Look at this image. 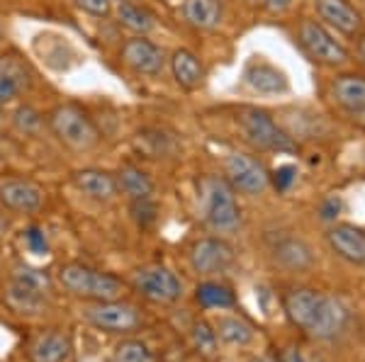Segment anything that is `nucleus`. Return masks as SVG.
Instances as JSON below:
<instances>
[{"instance_id": "nucleus-11", "label": "nucleus", "mask_w": 365, "mask_h": 362, "mask_svg": "<svg viewBox=\"0 0 365 362\" xmlns=\"http://www.w3.org/2000/svg\"><path fill=\"white\" fill-rule=\"evenodd\" d=\"M29 362H68L73 355V338L63 329L42 331L29 346Z\"/></svg>"}, {"instance_id": "nucleus-19", "label": "nucleus", "mask_w": 365, "mask_h": 362, "mask_svg": "<svg viewBox=\"0 0 365 362\" xmlns=\"http://www.w3.org/2000/svg\"><path fill=\"white\" fill-rule=\"evenodd\" d=\"M185 20L197 29H212L222 20L220 0H185Z\"/></svg>"}, {"instance_id": "nucleus-5", "label": "nucleus", "mask_w": 365, "mask_h": 362, "mask_svg": "<svg viewBox=\"0 0 365 362\" xmlns=\"http://www.w3.org/2000/svg\"><path fill=\"white\" fill-rule=\"evenodd\" d=\"M83 316L91 326H96L98 331H108V334H132L141 324L137 307L122 299L93 302L83 312Z\"/></svg>"}, {"instance_id": "nucleus-25", "label": "nucleus", "mask_w": 365, "mask_h": 362, "mask_svg": "<svg viewBox=\"0 0 365 362\" xmlns=\"http://www.w3.org/2000/svg\"><path fill=\"white\" fill-rule=\"evenodd\" d=\"M27 83H29L27 73L20 63L8 61V58L0 61V102L15 100L17 92H20Z\"/></svg>"}, {"instance_id": "nucleus-33", "label": "nucleus", "mask_w": 365, "mask_h": 362, "mask_svg": "<svg viewBox=\"0 0 365 362\" xmlns=\"http://www.w3.org/2000/svg\"><path fill=\"white\" fill-rule=\"evenodd\" d=\"M295 166H280L278 171L273 173V185H275V190L278 192H287L292 188V183H295Z\"/></svg>"}, {"instance_id": "nucleus-6", "label": "nucleus", "mask_w": 365, "mask_h": 362, "mask_svg": "<svg viewBox=\"0 0 365 362\" xmlns=\"http://www.w3.org/2000/svg\"><path fill=\"white\" fill-rule=\"evenodd\" d=\"M132 284L144 299L156 302V304H173L182 294V284L178 275L170 272L168 267H163V265L141 267V270L134 272Z\"/></svg>"}, {"instance_id": "nucleus-2", "label": "nucleus", "mask_w": 365, "mask_h": 362, "mask_svg": "<svg viewBox=\"0 0 365 362\" xmlns=\"http://www.w3.org/2000/svg\"><path fill=\"white\" fill-rule=\"evenodd\" d=\"M58 284L73 297L88 302H110L122 299L125 294V282L117 280L110 272L88 267L83 262H68L58 270Z\"/></svg>"}, {"instance_id": "nucleus-22", "label": "nucleus", "mask_w": 365, "mask_h": 362, "mask_svg": "<svg viewBox=\"0 0 365 362\" xmlns=\"http://www.w3.org/2000/svg\"><path fill=\"white\" fill-rule=\"evenodd\" d=\"M275 258L287 270H304V267L312 265V250L299 238H285L275 246Z\"/></svg>"}, {"instance_id": "nucleus-4", "label": "nucleus", "mask_w": 365, "mask_h": 362, "mask_svg": "<svg viewBox=\"0 0 365 362\" xmlns=\"http://www.w3.org/2000/svg\"><path fill=\"white\" fill-rule=\"evenodd\" d=\"M51 129L68 149L73 151H91L100 142V134L96 129L83 110L73 105H61L51 112Z\"/></svg>"}, {"instance_id": "nucleus-8", "label": "nucleus", "mask_w": 365, "mask_h": 362, "mask_svg": "<svg viewBox=\"0 0 365 362\" xmlns=\"http://www.w3.org/2000/svg\"><path fill=\"white\" fill-rule=\"evenodd\" d=\"M227 178L234 190L244 195H261L268 188V171L263 168L261 161L246 154H232L227 159Z\"/></svg>"}, {"instance_id": "nucleus-34", "label": "nucleus", "mask_w": 365, "mask_h": 362, "mask_svg": "<svg viewBox=\"0 0 365 362\" xmlns=\"http://www.w3.org/2000/svg\"><path fill=\"white\" fill-rule=\"evenodd\" d=\"M25 238H27V246H29V250H32V253L46 255V250H49V243H46V236H44L42 229L32 226V229H27Z\"/></svg>"}, {"instance_id": "nucleus-31", "label": "nucleus", "mask_w": 365, "mask_h": 362, "mask_svg": "<svg viewBox=\"0 0 365 362\" xmlns=\"http://www.w3.org/2000/svg\"><path fill=\"white\" fill-rule=\"evenodd\" d=\"M13 119H15V127L20 132H25V134H34L39 129V124H42V117H39L37 110H32V107H17L15 110V115H13Z\"/></svg>"}, {"instance_id": "nucleus-3", "label": "nucleus", "mask_w": 365, "mask_h": 362, "mask_svg": "<svg viewBox=\"0 0 365 362\" xmlns=\"http://www.w3.org/2000/svg\"><path fill=\"white\" fill-rule=\"evenodd\" d=\"M200 200H202L205 221L217 233H234L241 226V209L237 195L229 180L210 175L200 185Z\"/></svg>"}, {"instance_id": "nucleus-38", "label": "nucleus", "mask_w": 365, "mask_h": 362, "mask_svg": "<svg viewBox=\"0 0 365 362\" xmlns=\"http://www.w3.org/2000/svg\"><path fill=\"white\" fill-rule=\"evenodd\" d=\"M282 362H304V358L299 355V350L297 348H287L285 353H282Z\"/></svg>"}, {"instance_id": "nucleus-21", "label": "nucleus", "mask_w": 365, "mask_h": 362, "mask_svg": "<svg viewBox=\"0 0 365 362\" xmlns=\"http://www.w3.org/2000/svg\"><path fill=\"white\" fill-rule=\"evenodd\" d=\"M170 66H173V75L175 80L187 87V90H192V87H197L202 83V66H200L197 56L190 54V51L185 49H178L170 58Z\"/></svg>"}, {"instance_id": "nucleus-12", "label": "nucleus", "mask_w": 365, "mask_h": 362, "mask_svg": "<svg viewBox=\"0 0 365 362\" xmlns=\"http://www.w3.org/2000/svg\"><path fill=\"white\" fill-rule=\"evenodd\" d=\"M122 58L129 68H134L137 73H146V75H156L161 73L163 68V51L158 49L154 42L149 39H129V42L122 46Z\"/></svg>"}, {"instance_id": "nucleus-17", "label": "nucleus", "mask_w": 365, "mask_h": 362, "mask_svg": "<svg viewBox=\"0 0 365 362\" xmlns=\"http://www.w3.org/2000/svg\"><path fill=\"white\" fill-rule=\"evenodd\" d=\"M73 183L81 192H86L93 200H110L117 192V180L103 171H78L73 175Z\"/></svg>"}, {"instance_id": "nucleus-40", "label": "nucleus", "mask_w": 365, "mask_h": 362, "mask_svg": "<svg viewBox=\"0 0 365 362\" xmlns=\"http://www.w3.org/2000/svg\"><path fill=\"white\" fill-rule=\"evenodd\" d=\"M256 362H282V360H275V358H261V360H256Z\"/></svg>"}, {"instance_id": "nucleus-13", "label": "nucleus", "mask_w": 365, "mask_h": 362, "mask_svg": "<svg viewBox=\"0 0 365 362\" xmlns=\"http://www.w3.org/2000/svg\"><path fill=\"white\" fill-rule=\"evenodd\" d=\"M0 202L13 212H37L44 202V192L39 185L27 180H10L0 185Z\"/></svg>"}, {"instance_id": "nucleus-32", "label": "nucleus", "mask_w": 365, "mask_h": 362, "mask_svg": "<svg viewBox=\"0 0 365 362\" xmlns=\"http://www.w3.org/2000/svg\"><path fill=\"white\" fill-rule=\"evenodd\" d=\"M132 212L139 226H149L156 219V207L151 204V200H134Z\"/></svg>"}, {"instance_id": "nucleus-18", "label": "nucleus", "mask_w": 365, "mask_h": 362, "mask_svg": "<svg viewBox=\"0 0 365 362\" xmlns=\"http://www.w3.org/2000/svg\"><path fill=\"white\" fill-rule=\"evenodd\" d=\"M334 97L349 112H365V78H361V75H341L334 83Z\"/></svg>"}, {"instance_id": "nucleus-20", "label": "nucleus", "mask_w": 365, "mask_h": 362, "mask_svg": "<svg viewBox=\"0 0 365 362\" xmlns=\"http://www.w3.org/2000/svg\"><path fill=\"white\" fill-rule=\"evenodd\" d=\"M215 334H217V338H222L227 346L244 348L253 341L256 331H253V326L249 324V321L241 319V316H222L220 321H217Z\"/></svg>"}, {"instance_id": "nucleus-16", "label": "nucleus", "mask_w": 365, "mask_h": 362, "mask_svg": "<svg viewBox=\"0 0 365 362\" xmlns=\"http://www.w3.org/2000/svg\"><path fill=\"white\" fill-rule=\"evenodd\" d=\"M246 83L253 90L266 92V95H275V92H285L287 90V78L285 73L278 71L275 66H270L266 61H253L246 68Z\"/></svg>"}, {"instance_id": "nucleus-15", "label": "nucleus", "mask_w": 365, "mask_h": 362, "mask_svg": "<svg viewBox=\"0 0 365 362\" xmlns=\"http://www.w3.org/2000/svg\"><path fill=\"white\" fill-rule=\"evenodd\" d=\"M317 13L331 27L346 34H353L361 27V15L349 5V0H317Z\"/></svg>"}, {"instance_id": "nucleus-14", "label": "nucleus", "mask_w": 365, "mask_h": 362, "mask_svg": "<svg viewBox=\"0 0 365 362\" xmlns=\"http://www.w3.org/2000/svg\"><path fill=\"white\" fill-rule=\"evenodd\" d=\"M329 246H331L341 258H346L349 262H358V265H365V233L356 226L341 224L334 226L329 231Z\"/></svg>"}, {"instance_id": "nucleus-28", "label": "nucleus", "mask_w": 365, "mask_h": 362, "mask_svg": "<svg viewBox=\"0 0 365 362\" xmlns=\"http://www.w3.org/2000/svg\"><path fill=\"white\" fill-rule=\"evenodd\" d=\"M10 282L22 284V287H27V289H34V292H39V294H49L51 292L49 275H46L44 270H34V267H27V265H17L13 270Z\"/></svg>"}, {"instance_id": "nucleus-24", "label": "nucleus", "mask_w": 365, "mask_h": 362, "mask_svg": "<svg viewBox=\"0 0 365 362\" xmlns=\"http://www.w3.org/2000/svg\"><path fill=\"white\" fill-rule=\"evenodd\" d=\"M195 299H197V304L202 309H232L234 304H237V297H234V292L229 289L227 284L212 282V280L197 284Z\"/></svg>"}, {"instance_id": "nucleus-27", "label": "nucleus", "mask_w": 365, "mask_h": 362, "mask_svg": "<svg viewBox=\"0 0 365 362\" xmlns=\"http://www.w3.org/2000/svg\"><path fill=\"white\" fill-rule=\"evenodd\" d=\"M113 362H156V355L144 341L127 338V341H122L120 346L115 348Z\"/></svg>"}, {"instance_id": "nucleus-37", "label": "nucleus", "mask_w": 365, "mask_h": 362, "mask_svg": "<svg viewBox=\"0 0 365 362\" xmlns=\"http://www.w3.org/2000/svg\"><path fill=\"white\" fill-rule=\"evenodd\" d=\"M290 3L292 0H266L268 10H273V13H282V10H287L290 8Z\"/></svg>"}, {"instance_id": "nucleus-39", "label": "nucleus", "mask_w": 365, "mask_h": 362, "mask_svg": "<svg viewBox=\"0 0 365 362\" xmlns=\"http://www.w3.org/2000/svg\"><path fill=\"white\" fill-rule=\"evenodd\" d=\"M358 51H361V56H363V61H365V39L361 42V46H358Z\"/></svg>"}, {"instance_id": "nucleus-36", "label": "nucleus", "mask_w": 365, "mask_h": 362, "mask_svg": "<svg viewBox=\"0 0 365 362\" xmlns=\"http://www.w3.org/2000/svg\"><path fill=\"white\" fill-rule=\"evenodd\" d=\"M339 214H341V200L339 197H327L319 207V217L324 221H336Z\"/></svg>"}, {"instance_id": "nucleus-7", "label": "nucleus", "mask_w": 365, "mask_h": 362, "mask_svg": "<svg viewBox=\"0 0 365 362\" xmlns=\"http://www.w3.org/2000/svg\"><path fill=\"white\" fill-rule=\"evenodd\" d=\"M241 129H244L246 139L253 146H258L263 151H278V154H282V151H295L292 139L282 129H278V124L263 110H246L241 115Z\"/></svg>"}, {"instance_id": "nucleus-10", "label": "nucleus", "mask_w": 365, "mask_h": 362, "mask_svg": "<svg viewBox=\"0 0 365 362\" xmlns=\"http://www.w3.org/2000/svg\"><path fill=\"white\" fill-rule=\"evenodd\" d=\"M299 39H302L304 49L309 51L317 61L329 63V66H339L349 58V51L344 49V44H339L331 34L327 32L322 25L317 22H304L299 29Z\"/></svg>"}, {"instance_id": "nucleus-35", "label": "nucleus", "mask_w": 365, "mask_h": 362, "mask_svg": "<svg viewBox=\"0 0 365 362\" xmlns=\"http://www.w3.org/2000/svg\"><path fill=\"white\" fill-rule=\"evenodd\" d=\"M76 5H78L81 10H86V13L91 15H108L110 13V0H76Z\"/></svg>"}, {"instance_id": "nucleus-23", "label": "nucleus", "mask_w": 365, "mask_h": 362, "mask_svg": "<svg viewBox=\"0 0 365 362\" xmlns=\"http://www.w3.org/2000/svg\"><path fill=\"white\" fill-rule=\"evenodd\" d=\"M5 302H8V307L13 309L17 314H39L46 304V294H39V292L34 289H27L22 287V284H15L10 282L8 284V292H5Z\"/></svg>"}, {"instance_id": "nucleus-26", "label": "nucleus", "mask_w": 365, "mask_h": 362, "mask_svg": "<svg viewBox=\"0 0 365 362\" xmlns=\"http://www.w3.org/2000/svg\"><path fill=\"white\" fill-rule=\"evenodd\" d=\"M117 185H120L132 200H151V192H154L151 180L141 171H137V168H122Z\"/></svg>"}, {"instance_id": "nucleus-1", "label": "nucleus", "mask_w": 365, "mask_h": 362, "mask_svg": "<svg viewBox=\"0 0 365 362\" xmlns=\"http://www.w3.org/2000/svg\"><path fill=\"white\" fill-rule=\"evenodd\" d=\"M285 314L297 329L317 341H331L349 324V309L336 297L317 289H292L285 297Z\"/></svg>"}, {"instance_id": "nucleus-30", "label": "nucleus", "mask_w": 365, "mask_h": 362, "mask_svg": "<svg viewBox=\"0 0 365 362\" xmlns=\"http://www.w3.org/2000/svg\"><path fill=\"white\" fill-rule=\"evenodd\" d=\"M192 341H195V346L200 353L205 355H215L217 350V334L210 329L205 321H197L195 326H192Z\"/></svg>"}, {"instance_id": "nucleus-29", "label": "nucleus", "mask_w": 365, "mask_h": 362, "mask_svg": "<svg viewBox=\"0 0 365 362\" xmlns=\"http://www.w3.org/2000/svg\"><path fill=\"white\" fill-rule=\"evenodd\" d=\"M117 15H120V22L129 29H134V32H141L146 34L149 29H154V17H151L146 10L137 8V5L132 3H122L120 10H117Z\"/></svg>"}, {"instance_id": "nucleus-41", "label": "nucleus", "mask_w": 365, "mask_h": 362, "mask_svg": "<svg viewBox=\"0 0 365 362\" xmlns=\"http://www.w3.org/2000/svg\"><path fill=\"white\" fill-rule=\"evenodd\" d=\"M83 362H103V360H98V358H88V360H83Z\"/></svg>"}, {"instance_id": "nucleus-9", "label": "nucleus", "mask_w": 365, "mask_h": 362, "mask_svg": "<svg viewBox=\"0 0 365 362\" xmlns=\"http://www.w3.org/2000/svg\"><path fill=\"white\" fill-rule=\"evenodd\" d=\"M234 262V250L222 238H202L190 248V265L200 275L225 272Z\"/></svg>"}]
</instances>
